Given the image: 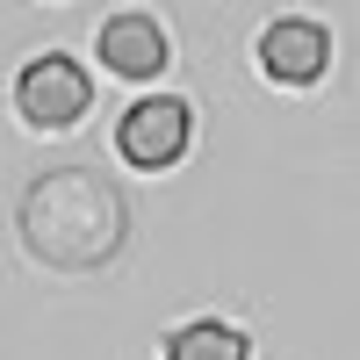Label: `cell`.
Segmentation results:
<instances>
[{"label": "cell", "instance_id": "cell-1", "mask_svg": "<svg viewBox=\"0 0 360 360\" xmlns=\"http://www.w3.org/2000/svg\"><path fill=\"white\" fill-rule=\"evenodd\" d=\"M123 195L86 166H58L22 195V238L44 266H101L123 245Z\"/></svg>", "mask_w": 360, "mask_h": 360}, {"label": "cell", "instance_id": "cell-2", "mask_svg": "<svg viewBox=\"0 0 360 360\" xmlns=\"http://www.w3.org/2000/svg\"><path fill=\"white\" fill-rule=\"evenodd\" d=\"M188 101H173V94H159V101H137L130 115H123V130H115V144H123V159L130 166H173L180 152H188Z\"/></svg>", "mask_w": 360, "mask_h": 360}, {"label": "cell", "instance_id": "cell-3", "mask_svg": "<svg viewBox=\"0 0 360 360\" xmlns=\"http://www.w3.org/2000/svg\"><path fill=\"white\" fill-rule=\"evenodd\" d=\"M22 115L37 130H58V123H72V115L86 108V72L72 65V58H37V65L22 72Z\"/></svg>", "mask_w": 360, "mask_h": 360}, {"label": "cell", "instance_id": "cell-4", "mask_svg": "<svg viewBox=\"0 0 360 360\" xmlns=\"http://www.w3.org/2000/svg\"><path fill=\"white\" fill-rule=\"evenodd\" d=\"M259 65H266V79L274 86H310L317 72H324V29L317 22H274L259 37Z\"/></svg>", "mask_w": 360, "mask_h": 360}, {"label": "cell", "instance_id": "cell-5", "mask_svg": "<svg viewBox=\"0 0 360 360\" xmlns=\"http://www.w3.org/2000/svg\"><path fill=\"white\" fill-rule=\"evenodd\" d=\"M101 65L115 79H152V72H166V29L152 15H115L101 29Z\"/></svg>", "mask_w": 360, "mask_h": 360}, {"label": "cell", "instance_id": "cell-6", "mask_svg": "<svg viewBox=\"0 0 360 360\" xmlns=\"http://www.w3.org/2000/svg\"><path fill=\"white\" fill-rule=\"evenodd\" d=\"M166 360H245V332L231 324H188L166 339Z\"/></svg>", "mask_w": 360, "mask_h": 360}]
</instances>
